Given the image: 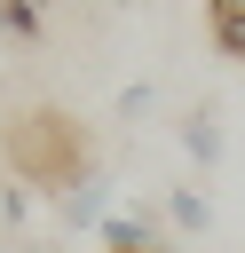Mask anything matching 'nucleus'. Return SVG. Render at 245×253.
Instances as JSON below:
<instances>
[{
  "instance_id": "4",
  "label": "nucleus",
  "mask_w": 245,
  "mask_h": 253,
  "mask_svg": "<svg viewBox=\"0 0 245 253\" xmlns=\"http://www.w3.org/2000/svg\"><path fill=\"white\" fill-rule=\"evenodd\" d=\"M158 213H166V229H174V237H205V229H213V198H205V190H190V182H182V190H166V198H158Z\"/></svg>"
},
{
  "instance_id": "1",
  "label": "nucleus",
  "mask_w": 245,
  "mask_h": 253,
  "mask_svg": "<svg viewBox=\"0 0 245 253\" xmlns=\"http://www.w3.org/2000/svg\"><path fill=\"white\" fill-rule=\"evenodd\" d=\"M8 166L32 182V190H71L95 158H87V126L63 119V111H16L8 119Z\"/></svg>"
},
{
  "instance_id": "2",
  "label": "nucleus",
  "mask_w": 245,
  "mask_h": 253,
  "mask_svg": "<svg viewBox=\"0 0 245 253\" xmlns=\"http://www.w3.org/2000/svg\"><path fill=\"white\" fill-rule=\"evenodd\" d=\"M119 213V182L103 174V166H87L71 190H63V229H103Z\"/></svg>"
},
{
  "instance_id": "10",
  "label": "nucleus",
  "mask_w": 245,
  "mask_h": 253,
  "mask_svg": "<svg viewBox=\"0 0 245 253\" xmlns=\"http://www.w3.org/2000/svg\"><path fill=\"white\" fill-rule=\"evenodd\" d=\"M166 253H174V245H166Z\"/></svg>"
},
{
  "instance_id": "8",
  "label": "nucleus",
  "mask_w": 245,
  "mask_h": 253,
  "mask_svg": "<svg viewBox=\"0 0 245 253\" xmlns=\"http://www.w3.org/2000/svg\"><path fill=\"white\" fill-rule=\"evenodd\" d=\"M0 253H40V245H0Z\"/></svg>"
},
{
  "instance_id": "5",
  "label": "nucleus",
  "mask_w": 245,
  "mask_h": 253,
  "mask_svg": "<svg viewBox=\"0 0 245 253\" xmlns=\"http://www.w3.org/2000/svg\"><path fill=\"white\" fill-rule=\"evenodd\" d=\"M47 32V0H0V40L8 47H32Z\"/></svg>"
},
{
  "instance_id": "9",
  "label": "nucleus",
  "mask_w": 245,
  "mask_h": 253,
  "mask_svg": "<svg viewBox=\"0 0 245 253\" xmlns=\"http://www.w3.org/2000/svg\"><path fill=\"white\" fill-rule=\"evenodd\" d=\"M213 8H237V16H245V0H213Z\"/></svg>"
},
{
  "instance_id": "3",
  "label": "nucleus",
  "mask_w": 245,
  "mask_h": 253,
  "mask_svg": "<svg viewBox=\"0 0 245 253\" xmlns=\"http://www.w3.org/2000/svg\"><path fill=\"white\" fill-rule=\"evenodd\" d=\"M221 150H229V134H221V103H190V111H182V158H190L198 174H213Z\"/></svg>"
},
{
  "instance_id": "7",
  "label": "nucleus",
  "mask_w": 245,
  "mask_h": 253,
  "mask_svg": "<svg viewBox=\"0 0 245 253\" xmlns=\"http://www.w3.org/2000/svg\"><path fill=\"white\" fill-rule=\"evenodd\" d=\"M0 221H8V229H24V221H32V198H24V182H8V190H0Z\"/></svg>"
},
{
  "instance_id": "6",
  "label": "nucleus",
  "mask_w": 245,
  "mask_h": 253,
  "mask_svg": "<svg viewBox=\"0 0 245 253\" xmlns=\"http://www.w3.org/2000/svg\"><path fill=\"white\" fill-rule=\"evenodd\" d=\"M150 103H158V95H150L142 79H134V87H119V119H126V126H134V119H150Z\"/></svg>"
}]
</instances>
